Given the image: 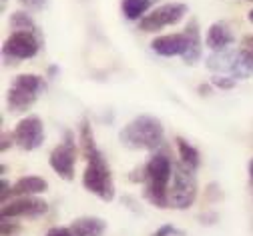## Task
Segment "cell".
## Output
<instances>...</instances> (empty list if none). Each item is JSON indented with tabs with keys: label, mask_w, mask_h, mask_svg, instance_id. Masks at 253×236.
<instances>
[{
	"label": "cell",
	"mask_w": 253,
	"mask_h": 236,
	"mask_svg": "<svg viewBox=\"0 0 253 236\" xmlns=\"http://www.w3.org/2000/svg\"><path fill=\"white\" fill-rule=\"evenodd\" d=\"M247 18H249V22H253V10H249V14H247Z\"/></svg>",
	"instance_id": "cell-31"
},
{
	"label": "cell",
	"mask_w": 253,
	"mask_h": 236,
	"mask_svg": "<svg viewBox=\"0 0 253 236\" xmlns=\"http://www.w3.org/2000/svg\"><path fill=\"white\" fill-rule=\"evenodd\" d=\"M48 164L52 170L65 180L75 178V166H77V146H75V136L73 132H65V140H62L56 148H52L48 156Z\"/></svg>",
	"instance_id": "cell-9"
},
{
	"label": "cell",
	"mask_w": 253,
	"mask_h": 236,
	"mask_svg": "<svg viewBox=\"0 0 253 236\" xmlns=\"http://www.w3.org/2000/svg\"><path fill=\"white\" fill-rule=\"evenodd\" d=\"M197 198V178L195 170L187 168L183 162L173 164V178L169 184V208L185 210L193 206Z\"/></svg>",
	"instance_id": "cell-5"
},
{
	"label": "cell",
	"mask_w": 253,
	"mask_h": 236,
	"mask_svg": "<svg viewBox=\"0 0 253 236\" xmlns=\"http://www.w3.org/2000/svg\"><path fill=\"white\" fill-rule=\"evenodd\" d=\"M185 34H187V38H189V48H187V52H185L181 58H183L185 64L193 66V64L201 58V34H199V24H197L195 18L187 24Z\"/></svg>",
	"instance_id": "cell-15"
},
{
	"label": "cell",
	"mask_w": 253,
	"mask_h": 236,
	"mask_svg": "<svg viewBox=\"0 0 253 236\" xmlns=\"http://www.w3.org/2000/svg\"><path fill=\"white\" fill-rule=\"evenodd\" d=\"M249 178L253 180V158H251V162H249Z\"/></svg>",
	"instance_id": "cell-30"
},
{
	"label": "cell",
	"mask_w": 253,
	"mask_h": 236,
	"mask_svg": "<svg viewBox=\"0 0 253 236\" xmlns=\"http://www.w3.org/2000/svg\"><path fill=\"white\" fill-rule=\"evenodd\" d=\"M10 28H12L14 32H35V34H41V30H39V26L35 24L33 16L26 14V12H22V10H18V12H14V14L10 16Z\"/></svg>",
	"instance_id": "cell-20"
},
{
	"label": "cell",
	"mask_w": 253,
	"mask_h": 236,
	"mask_svg": "<svg viewBox=\"0 0 253 236\" xmlns=\"http://www.w3.org/2000/svg\"><path fill=\"white\" fill-rule=\"evenodd\" d=\"M75 236H103L107 230V222L99 216H81L69 226Z\"/></svg>",
	"instance_id": "cell-14"
},
{
	"label": "cell",
	"mask_w": 253,
	"mask_h": 236,
	"mask_svg": "<svg viewBox=\"0 0 253 236\" xmlns=\"http://www.w3.org/2000/svg\"><path fill=\"white\" fill-rule=\"evenodd\" d=\"M189 48V38L187 34H165L157 36L151 42V50L159 56H183Z\"/></svg>",
	"instance_id": "cell-12"
},
{
	"label": "cell",
	"mask_w": 253,
	"mask_h": 236,
	"mask_svg": "<svg viewBox=\"0 0 253 236\" xmlns=\"http://www.w3.org/2000/svg\"><path fill=\"white\" fill-rule=\"evenodd\" d=\"M187 10H189L187 4H183V2L161 4V6L153 8L149 14H145L139 20V30H143V32H157V30H161L165 26H173V24L183 20Z\"/></svg>",
	"instance_id": "cell-8"
},
{
	"label": "cell",
	"mask_w": 253,
	"mask_h": 236,
	"mask_svg": "<svg viewBox=\"0 0 253 236\" xmlns=\"http://www.w3.org/2000/svg\"><path fill=\"white\" fill-rule=\"evenodd\" d=\"M145 198L157 208H169V184L173 178L171 158L163 152H155L145 164Z\"/></svg>",
	"instance_id": "cell-2"
},
{
	"label": "cell",
	"mask_w": 253,
	"mask_h": 236,
	"mask_svg": "<svg viewBox=\"0 0 253 236\" xmlns=\"http://www.w3.org/2000/svg\"><path fill=\"white\" fill-rule=\"evenodd\" d=\"M209 90H211V86H209V84H205V86H203V84H201V86H199V92H201V94H203V92H205V94H207V92H209Z\"/></svg>",
	"instance_id": "cell-29"
},
{
	"label": "cell",
	"mask_w": 253,
	"mask_h": 236,
	"mask_svg": "<svg viewBox=\"0 0 253 236\" xmlns=\"http://www.w3.org/2000/svg\"><path fill=\"white\" fill-rule=\"evenodd\" d=\"M0 228H2V236H14V234H20V224L16 222H10L8 218H2V222H0Z\"/></svg>",
	"instance_id": "cell-22"
},
{
	"label": "cell",
	"mask_w": 253,
	"mask_h": 236,
	"mask_svg": "<svg viewBox=\"0 0 253 236\" xmlns=\"http://www.w3.org/2000/svg\"><path fill=\"white\" fill-rule=\"evenodd\" d=\"M48 204L39 196H18L16 200H10L2 204V218H39L46 214Z\"/></svg>",
	"instance_id": "cell-11"
},
{
	"label": "cell",
	"mask_w": 253,
	"mask_h": 236,
	"mask_svg": "<svg viewBox=\"0 0 253 236\" xmlns=\"http://www.w3.org/2000/svg\"><path fill=\"white\" fill-rule=\"evenodd\" d=\"M42 46V34L35 32H12L2 46L4 60H10V64H18V60H26L39 54Z\"/></svg>",
	"instance_id": "cell-7"
},
{
	"label": "cell",
	"mask_w": 253,
	"mask_h": 236,
	"mask_svg": "<svg viewBox=\"0 0 253 236\" xmlns=\"http://www.w3.org/2000/svg\"><path fill=\"white\" fill-rule=\"evenodd\" d=\"M8 194H12V186H10L6 180H2V192H0V196H2V204H6Z\"/></svg>",
	"instance_id": "cell-27"
},
{
	"label": "cell",
	"mask_w": 253,
	"mask_h": 236,
	"mask_svg": "<svg viewBox=\"0 0 253 236\" xmlns=\"http://www.w3.org/2000/svg\"><path fill=\"white\" fill-rule=\"evenodd\" d=\"M48 190V182L41 176H22L12 184L14 196H37Z\"/></svg>",
	"instance_id": "cell-16"
},
{
	"label": "cell",
	"mask_w": 253,
	"mask_h": 236,
	"mask_svg": "<svg viewBox=\"0 0 253 236\" xmlns=\"http://www.w3.org/2000/svg\"><path fill=\"white\" fill-rule=\"evenodd\" d=\"M153 236H181V230H177L171 224H163L159 230H155Z\"/></svg>",
	"instance_id": "cell-23"
},
{
	"label": "cell",
	"mask_w": 253,
	"mask_h": 236,
	"mask_svg": "<svg viewBox=\"0 0 253 236\" xmlns=\"http://www.w3.org/2000/svg\"><path fill=\"white\" fill-rule=\"evenodd\" d=\"M177 142V150H179V158L181 162L187 166V168H191V170H197V168L201 166V156H199V150L195 146H191L185 138L177 136L175 138Z\"/></svg>",
	"instance_id": "cell-17"
},
{
	"label": "cell",
	"mask_w": 253,
	"mask_h": 236,
	"mask_svg": "<svg viewBox=\"0 0 253 236\" xmlns=\"http://www.w3.org/2000/svg\"><path fill=\"white\" fill-rule=\"evenodd\" d=\"M83 186L105 202H111L115 198L113 174H111L109 162L101 150L90 160H86V168H84V174H83Z\"/></svg>",
	"instance_id": "cell-4"
},
{
	"label": "cell",
	"mask_w": 253,
	"mask_h": 236,
	"mask_svg": "<svg viewBox=\"0 0 253 236\" xmlns=\"http://www.w3.org/2000/svg\"><path fill=\"white\" fill-rule=\"evenodd\" d=\"M243 48H247L253 54V36H245L243 38Z\"/></svg>",
	"instance_id": "cell-28"
},
{
	"label": "cell",
	"mask_w": 253,
	"mask_h": 236,
	"mask_svg": "<svg viewBox=\"0 0 253 236\" xmlns=\"http://www.w3.org/2000/svg\"><path fill=\"white\" fill-rule=\"evenodd\" d=\"M207 68L217 74H225V76L243 80L253 74V54L243 46L237 50L213 52L207 58Z\"/></svg>",
	"instance_id": "cell-3"
},
{
	"label": "cell",
	"mask_w": 253,
	"mask_h": 236,
	"mask_svg": "<svg viewBox=\"0 0 253 236\" xmlns=\"http://www.w3.org/2000/svg\"><path fill=\"white\" fill-rule=\"evenodd\" d=\"M153 2H155V0H153Z\"/></svg>",
	"instance_id": "cell-33"
},
{
	"label": "cell",
	"mask_w": 253,
	"mask_h": 236,
	"mask_svg": "<svg viewBox=\"0 0 253 236\" xmlns=\"http://www.w3.org/2000/svg\"><path fill=\"white\" fill-rule=\"evenodd\" d=\"M12 144H16L14 142V134H8V132H2V144H0V150H8V146H12Z\"/></svg>",
	"instance_id": "cell-26"
},
{
	"label": "cell",
	"mask_w": 253,
	"mask_h": 236,
	"mask_svg": "<svg viewBox=\"0 0 253 236\" xmlns=\"http://www.w3.org/2000/svg\"><path fill=\"white\" fill-rule=\"evenodd\" d=\"M211 84L217 86V88H221V90H231V88L235 86V78L225 76V74H215V76L211 78Z\"/></svg>",
	"instance_id": "cell-21"
},
{
	"label": "cell",
	"mask_w": 253,
	"mask_h": 236,
	"mask_svg": "<svg viewBox=\"0 0 253 236\" xmlns=\"http://www.w3.org/2000/svg\"><path fill=\"white\" fill-rule=\"evenodd\" d=\"M165 128L155 116H137L119 132V140L129 150H155L163 144Z\"/></svg>",
	"instance_id": "cell-1"
},
{
	"label": "cell",
	"mask_w": 253,
	"mask_h": 236,
	"mask_svg": "<svg viewBox=\"0 0 253 236\" xmlns=\"http://www.w3.org/2000/svg\"><path fill=\"white\" fill-rule=\"evenodd\" d=\"M14 142L22 150H37L44 142V124L39 116H26L14 128Z\"/></svg>",
	"instance_id": "cell-10"
},
{
	"label": "cell",
	"mask_w": 253,
	"mask_h": 236,
	"mask_svg": "<svg viewBox=\"0 0 253 236\" xmlns=\"http://www.w3.org/2000/svg\"><path fill=\"white\" fill-rule=\"evenodd\" d=\"M46 236H75V234H73L71 228H65V226H52V228L46 232Z\"/></svg>",
	"instance_id": "cell-25"
},
{
	"label": "cell",
	"mask_w": 253,
	"mask_h": 236,
	"mask_svg": "<svg viewBox=\"0 0 253 236\" xmlns=\"http://www.w3.org/2000/svg\"><path fill=\"white\" fill-rule=\"evenodd\" d=\"M2 2H6V0H2Z\"/></svg>",
	"instance_id": "cell-32"
},
{
	"label": "cell",
	"mask_w": 253,
	"mask_h": 236,
	"mask_svg": "<svg viewBox=\"0 0 253 236\" xmlns=\"http://www.w3.org/2000/svg\"><path fill=\"white\" fill-rule=\"evenodd\" d=\"M79 140H81V152L86 160H90L94 154L99 152L97 144H94V136H92V128L88 124L86 118H83L81 126H79Z\"/></svg>",
	"instance_id": "cell-18"
},
{
	"label": "cell",
	"mask_w": 253,
	"mask_h": 236,
	"mask_svg": "<svg viewBox=\"0 0 253 236\" xmlns=\"http://www.w3.org/2000/svg\"><path fill=\"white\" fill-rule=\"evenodd\" d=\"M235 42V36L231 28L225 22H213L207 30V36H205V44L213 50V52H223L227 50V46H231Z\"/></svg>",
	"instance_id": "cell-13"
},
{
	"label": "cell",
	"mask_w": 253,
	"mask_h": 236,
	"mask_svg": "<svg viewBox=\"0 0 253 236\" xmlns=\"http://www.w3.org/2000/svg\"><path fill=\"white\" fill-rule=\"evenodd\" d=\"M46 90V82L39 74H20L8 88V108L12 112H24L37 102L39 94Z\"/></svg>",
	"instance_id": "cell-6"
},
{
	"label": "cell",
	"mask_w": 253,
	"mask_h": 236,
	"mask_svg": "<svg viewBox=\"0 0 253 236\" xmlns=\"http://www.w3.org/2000/svg\"><path fill=\"white\" fill-rule=\"evenodd\" d=\"M18 2L28 10H42L46 6V0H18Z\"/></svg>",
	"instance_id": "cell-24"
},
{
	"label": "cell",
	"mask_w": 253,
	"mask_h": 236,
	"mask_svg": "<svg viewBox=\"0 0 253 236\" xmlns=\"http://www.w3.org/2000/svg\"><path fill=\"white\" fill-rule=\"evenodd\" d=\"M153 4V0H123V14L129 20H141Z\"/></svg>",
	"instance_id": "cell-19"
}]
</instances>
